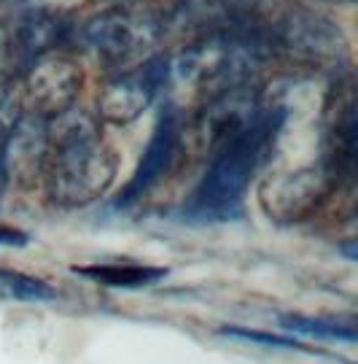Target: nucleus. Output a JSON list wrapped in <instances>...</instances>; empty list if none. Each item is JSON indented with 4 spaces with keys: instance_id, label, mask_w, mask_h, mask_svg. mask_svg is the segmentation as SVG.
<instances>
[{
    "instance_id": "1",
    "label": "nucleus",
    "mask_w": 358,
    "mask_h": 364,
    "mask_svg": "<svg viewBox=\"0 0 358 364\" xmlns=\"http://www.w3.org/2000/svg\"><path fill=\"white\" fill-rule=\"evenodd\" d=\"M286 122L283 105H261L245 124L221 138L194 195L183 203L186 221H229L243 216L245 192L275 149Z\"/></svg>"
},
{
    "instance_id": "2",
    "label": "nucleus",
    "mask_w": 358,
    "mask_h": 364,
    "mask_svg": "<svg viewBox=\"0 0 358 364\" xmlns=\"http://www.w3.org/2000/svg\"><path fill=\"white\" fill-rule=\"evenodd\" d=\"M46 189L60 208H81L108 192L116 178V154L87 114L67 108L46 119Z\"/></svg>"
},
{
    "instance_id": "3",
    "label": "nucleus",
    "mask_w": 358,
    "mask_h": 364,
    "mask_svg": "<svg viewBox=\"0 0 358 364\" xmlns=\"http://www.w3.org/2000/svg\"><path fill=\"white\" fill-rule=\"evenodd\" d=\"M334 178L323 168H302L286 170L278 176H269L264 186L259 189V203L269 219L291 224V221L307 219L313 210L320 208V203L329 197Z\"/></svg>"
},
{
    "instance_id": "4",
    "label": "nucleus",
    "mask_w": 358,
    "mask_h": 364,
    "mask_svg": "<svg viewBox=\"0 0 358 364\" xmlns=\"http://www.w3.org/2000/svg\"><path fill=\"white\" fill-rule=\"evenodd\" d=\"M170 78L167 60H146L132 70L114 76L97 95V111L111 124H129L151 105L156 92Z\"/></svg>"
},
{
    "instance_id": "5",
    "label": "nucleus",
    "mask_w": 358,
    "mask_h": 364,
    "mask_svg": "<svg viewBox=\"0 0 358 364\" xmlns=\"http://www.w3.org/2000/svg\"><path fill=\"white\" fill-rule=\"evenodd\" d=\"M81 90V68L63 54L38 57L27 76V111L40 119H54L63 111L73 108Z\"/></svg>"
},
{
    "instance_id": "6",
    "label": "nucleus",
    "mask_w": 358,
    "mask_h": 364,
    "mask_svg": "<svg viewBox=\"0 0 358 364\" xmlns=\"http://www.w3.org/2000/svg\"><path fill=\"white\" fill-rule=\"evenodd\" d=\"M159 36L156 22L132 11H105L84 27V38L111 63H129L141 57Z\"/></svg>"
},
{
    "instance_id": "7",
    "label": "nucleus",
    "mask_w": 358,
    "mask_h": 364,
    "mask_svg": "<svg viewBox=\"0 0 358 364\" xmlns=\"http://www.w3.org/2000/svg\"><path fill=\"white\" fill-rule=\"evenodd\" d=\"M178 141H180V124H178V111L175 108H167L162 119L156 122V130H153L151 141L143 151V159L135 176L129 178V183L124 186L121 197L116 200V205H132L135 200H141L153 183L165 176L173 159L178 154Z\"/></svg>"
},
{
    "instance_id": "8",
    "label": "nucleus",
    "mask_w": 358,
    "mask_h": 364,
    "mask_svg": "<svg viewBox=\"0 0 358 364\" xmlns=\"http://www.w3.org/2000/svg\"><path fill=\"white\" fill-rule=\"evenodd\" d=\"M49 151V135H46V119L36 114H19L11 130V138L6 144L3 154V170L16 181H33L38 173H43Z\"/></svg>"
},
{
    "instance_id": "9",
    "label": "nucleus",
    "mask_w": 358,
    "mask_h": 364,
    "mask_svg": "<svg viewBox=\"0 0 358 364\" xmlns=\"http://www.w3.org/2000/svg\"><path fill=\"white\" fill-rule=\"evenodd\" d=\"M76 275H84L94 284L116 289H143L159 284L167 278V267H151V264H135V262H105V264H84L73 267Z\"/></svg>"
},
{
    "instance_id": "10",
    "label": "nucleus",
    "mask_w": 358,
    "mask_h": 364,
    "mask_svg": "<svg viewBox=\"0 0 358 364\" xmlns=\"http://www.w3.org/2000/svg\"><path fill=\"white\" fill-rule=\"evenodd\" d=\"M281 326L286 332H296V335H305V338L356 343V324L353 321L323 318V316H302V313H286V316H281Z\"/></svg>"
},
{
    "instance_id": "11",
    "label": "nucleus",
    "mask_w": 358,
    "mask_h": 364,
    "mask_svg": "<svg viewBox=\"0 0 358 364\" xmlns=\"http://www.w3.org/2000/svg\"><path fill=\"white\" fill-rule=\"evenodd\" d=\"M54 297V289L33 275L19 270H3L0 267V299H16V302H43Z\"/></svg>"
},
{
    "instance_id": "12",
    "label": "nucleus",
    "mask_w": 358,
    "mask_h": 364,
    "mask_svg": "<svg viewBox=\"0 0 358 364\" xmlns=\"http://www.w3.org/2000/svg\"><path fill=\"white\" fill-rule=\"evenodd\" d=\"M221 335L227 338H240V340H251V343H261V346H272V348H294V351H305L296 340L288 338H275V335H267V332H256V329H243V326H224Z\"/></svg>"
},
{
    "instance_id": "13",
    "label": "nucleus",
    "mask_w": 358,
    "mask_h": 364,
    "mask_svg": "<svg viewBox=\"0 0 358 364\" xmlns=\"http://www.w3.org/2000/svg\"><path fill=\"white\" fill-rule=\"evenodd\" d=\"M27 235L22 230H11V227H0V246H25Z\"/></svg>"
}]
</instances>
